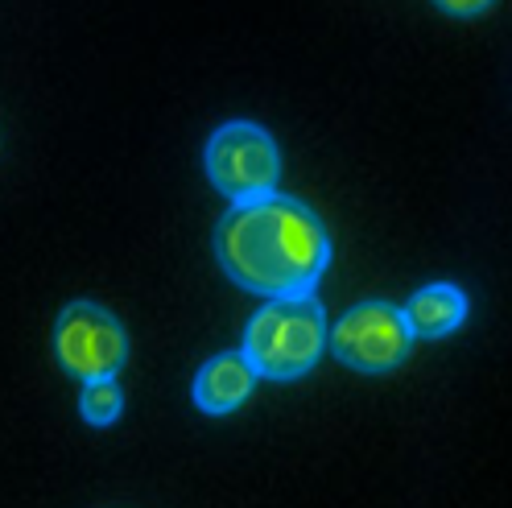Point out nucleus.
<instances>
[{
    "label": "nucleus",
    "mask_w": 512,
    "mask_h": 508,
    "mask_svg": "<svg viewBox=\"0 0 512 508\" xmlns=\"http://www.w3.org/2000/svg\"><path fill=\"white\" fill-rule=\"evenodd\" d=\"M215 261L248 294H310L331 265V236L302 199L269 190L219 219Z\"/></svg>",
    "instance_id": "1"
},
{
    "label": "nucleus",
    "mask_w": 512,
    "mask_h": 508,
    "mask_svg": "<svg viewBox=\"0 0 512 508\" xmlns=\"http://www.w3.org/2000/svg\"><path fill=\"white\" fill-rule=\"evenodd\" d=\"M327 347V310L314 294L269 298L248 319L244 360L265 380H298L306 376Z\"/></svg>",
    "instance_id": "2"
},
{
    "label": "nucleus",
    "mask_w": 512,
    "mask_h": 508,
    "mask_svg": "<svg viewBox=\"0 0 512 508\" xmlns=\"http://www.w3.org/2000/svg\"><path fill=\"white\" fill-rule=\"evenodd\" d=\"M207 178L219 195H228L232 203L256 199L277 190L281 178V153L277 141L252 120H228L207 137L203 149Z\"/></svg>",
    "instance_id": "3"
},
{
    "label": "nucleus",
    "mask_w": 512,
    "mask_h": 508,
    "mask_svg": "<svg viewBox=\"0 0 512 508\" xmlns=\"http://www.w3.org/2000/svg\"><path fill=\"white\" fill-rule=\"evenodd\" d=\"M54 356L62 372L75 380L116 376L128 360V335L100 302H71L54 323Z\"/></svg>",
    "instance_id": "4"
},
{
    "label": "nucleus",
    "mask_w": 512,
    "mask_h": 508,
    "mask_svg": "<svg viewBox=\"0 0 512 508\" xmlns=\"http://www.w3.org/2000/svg\"><path fill=\"white\" fill-rule=\"evenodd\" d=\"M331 352L339 364L356 372H389L409 356L413 331L405 323V314L389 302H360L351 306L343 319L327 331Z\"/></svg>",
    "instance_id": "5"
},
{
    "label": "nucleus",
    "mask_w": 512,
    "mask_h": 508,
    "mask_svg": "<svg viewBox=\"0 0 512 508\" xmlns=\"http://www.w3.org/2000/svg\"><path fill=\"white\" fill-rule=\"evenodd\" d=\"M252 389H256V372L244 360V352H219L199 368L190 393H195V405L203 414L223 418V414H232V409H240L252 397Z\"/></svg>",
    "instance_id": "6"
},
{
    "label": "nucleus",
    "mask_w": 512,
    "mask_h": 508,
    "mask_svg": "<svg viewBox=\"0 0 512 508\" xmlns=\"http://www.w3.org/2000/svg\"><path fill=\"white\" fill-rule=\"evenodd\" d=\"M405 323L418 339H442L463 327L467 319V294L451 281H434V285H422L418 294L405 302Z\"/></svg>",
    "instance_id": "7"
},
{
    "label": "nucleus",
    "mask_w": 512,
    "mask_h": 508,
    "mask_svg": "<svg viewBox=\"0 0 512 508\" xmlns=\"http://www.w3.org/2000/svg\"><path fill=\"white\" fill-rule=\"evenodd\" d=\"M79 414H83L87 426H112V422L124 414V393H120V385H116V376L83 380Z\"/></svg>",
    "instance_id": "8"
},
{
    "label": "nucleus",
    "mask_w": 512,
    "mask_h": 508,
    "mask_svg": "<svg viewBox=\"0 0 512 508\" xmlns=\"http://www.w3.org/2000/svg\"><path fill=\"white\" fill-rule=\"evenodd\" d=\"M434 5H438L446 17H479V13H488L496 0H434Z\"/></svg>",
    "instance_id": "9"
}]
</instances>
